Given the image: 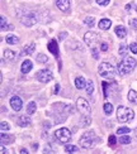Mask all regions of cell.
<instances>
[{
  "instance_id": "obj_1",
  "label": "cell",
  "mask_w": 137,
  "mask_h": 154,
  "mask_svg": "<svg viewBox=\"0 0 137 154\" xmlns=\"http://www.w3.org/2000/svg\"><path fill=\"white\" fill-rule=\"evenodd\" d=\"M137 66V61L133 58V57H126V58H123L119 63L117 68H118V72L125 76V75H128L133 71V68Z\"/></svg>"
},
{
  "instance_id": "obj_2",
  "label": "cell",
  "mask_w": 137,
  "mask_h": 154,
  "mask_svg": "<svg viewBox=\"0 0 137 154\" xmlns=\"http://www.w3.org/2000/svg\"><path fill=\"white\" fill-rule=\"evenodd\" d=\"M98 142V137L94 133V130H88L83 134V137L80 138V145L85 149H90L96 144Z\"/></svg>"
},
{
  "instance_id": "obj_3",
  "label": "cell",
  "mask_w": 137,
  "mask_h": 154,
  "mask_svg": "<svg viewBox=\"0 0 137 154\" xmlns=\"http://www.w3.org/2000/svg\"><path fill=\"white\" fill-rule=\"evenodd\" d=\"M135 116V112L132 109H128L126 106H118L117 109V120L119 123H127V121H131Z\"/></svg>"
},
{
  "instance_id": "obj_4",
  "label": "cell",
  "mask_w": 137,
  "mask_h": 154,
  "mask_svg": "<svg viewBox=\"0 0 137 154\" xmlns=\"http://www.w3.org/2000/svg\"><path fill=\"white\" fill-rule=\"evenodd\" d=\"M98 72H99V75L102 77H104V79H110V77H113L116 75V68L110 65V63L103 62V63H100L99 68H98Z\"/></svg>"
},
{
  "instance_id": "obj_5",
  "label": "cell",
  "mask_w": 137,
  "mask_h": 154,
  "mask_svg": "<svg viewBox=\"0 0 137 154\" xmlns=\"http://www.w3.org/2000/svg\"><path fill=\"white\" fill-rule=\"evenodd\" d=\"M55 137L56 139L58 140V143L61 144H67L70 140H71V137H73V134L71 131L67 129V128H61V129H58L55 131Z\"/></svg>"
},
{
  "instance_id": "obj_6",
  "label": "cell",
  "mask_w": 137,
  "mask_h": 154,
  "mask_svg": "<svg viewBox=\"0 0 137 154\" xmlns=\"http://www.w3.org/2000/svg\"><path fill=\"white\" fill-rule=\"evenodd\" d=\"M76 106H77V110H79L83 115H88L91 112V109H90V105H89V102L88 100H85L84 97H79L76 101Z\"/></svg>"
},
{
  "instance_id": "obj_7",
  "label": "cell",
  "mask_w": 137,
  "mask_h": 154,
  "mask_svg": "<svg viewBox=\"0 0 137 154\" xmlns=\"http://www.w3.org/2000/svg\"><path fill=\"white\" fill-rule=\"evenodd\" d=\"M36 79L40 82L47 83V82H50L52 79H54V76H52V72L50 71V69L44 68V69H41V71H38L36 73Z\"/></svg>"
},
{
  "instance_id": "obj_8",
  "label": "cell",
  "mask_w": 137,
  "mask_h": 154,
  "mask_svg": "<svg viewBox=\"0 0 137 154\" xmlns=\"http://www.w3.org/2000/svg\"><path fill=\"white\" fill-rule=\"evenodd\" d=\"M99 38L100 37L94 32H88V33L84 34V41L89 47H95V43L99 42Z\"/></svg>"
},
{
  "instance_id": "obj_9",
  "label": "cell",
  "mask_w": 137,
  "mask_h": 154,
  "mask_svg": "<svg viewBox=\"0 0 137 154\" xmlns=\"http://www.w3.org/2000/svg\"><path fill=\"white\" fill-rule=\"evenodd\" d=\"M22 23H23V25H25V27H32V25H34L37 23V14L33 11L25 14L22 18Z\"/></svg>"
},
{
  "instance_id": "obj_10",
  "label": "cell",
  "mask_w": 137,
  "mask_h": 154,
  "mask_svg": "<svg viewBox=\"0 0 137 154\" xmlns=\"http://www.w3.org/2000/svg\"><path fill=\"white\" fill-rule=\"evenodd\" d=\"M10 106L14 111H21L22 110V106H23V101L19 96H13L10 99Z\"/></svg>"
},
{
  "instance_id": "obj_11",
  "label": "cell",
  "mask_w": 137,
  "mask_h": 154,
  "mask_svg": "<svg viewBox=\"0 0 137 154\" xmlns=\"http://www.w3.org/2000/svg\"><path fill=\"white\" fill-rule=\"evenodd\" d=\"M47 48H48V51H50V52L54 54V56L58 57V46H57V41H55V39L50 41L48 44H47Z\"/></svg>"
},
{
  "instance_id": "obj_12",
  "label": "cell",
  "mask_w": 137,
  "mask_h": 154,
  "mask_svg": "<svg viewBox=\"0 0 137 154\" xmlns=\"http://www.w3.org/2000/svg\"><path fill=\"white\" fill-rule=\"evenodd\" d=\"M56 5L61 11H69V9H70V0H57Z\"/></svg>"
},
{
  "instance_id": "obj_13",
  "label": "cell",
  "mask_w": 137,
  "mask_h": 154,
  "mask_svg": "<svg viewBox=\"0 0 137 154\" xmlns=\"http://www.w3.org/2000/svg\"><path fill=\"white\" fill-rule=\"evenodd\" d=\"M17 124L19 126H22V128H25V126H28L31 124V119L27 116V115H22V116H19L17 119Z\"/></svg>"
},
{
  "instance_id": "obj_14",
  "label": "cell",
  "mask_w": 137,
  "mask_h": 154,
  "mask_svg": "<svg viewBox=\"0 0 137 154\" xmlns=\"http://www.w3.org/2000/svg\"><path fill=\"white\" fill-rule=\"evenodd\" d=\"M34 48H36V44L34 43H29V44H25L23 47V52L22 56H29L34 52Z\"/></svg>"
},
{
  "instance_id": "obj_15",
  "label": "cell",
  "mask_w": 137,
  "mask_h": 154,
  "mask_svg": "<svg viewBox=\"0 0 137 154\" xmlns=\"http://www.w3.org/2000/svg\"><path fill=\"white\" fill-rule=\"evenodd\" d=\"M116 34L118 35V38H126L127 35V30L123 25H117L116 27Z\"/></svg>"
},
{
  "instance_id": "obj_16",
  "label": "cell",
  "mask_w": 137,
  "mask_h": 154,
  "mask_svg": "<svg viewBox=\"0 0 137 154\" xmlns=\"http://www.w3.org/2000/svg\"><path fill=\"white\" fill-rule=\"evenodd\" d=\"M99 28L100 29H103V30H107V29H109L110 28V25H112V20L110 19H102V20L99 22Z\"/></svg>"
},
{
  "instance_id": "obj_17",
  "label": "cell",
  "mask_w": 137,
  "mask_h": 154,
  "mask_svg": "<svg viewBox=\"0 0 137 154\" xmlns=\"http://www.w3.org/2000/svg\"><path fill=\"white\" fill-rule=\"evenodd\" d=\"M32 61H29V60H25V61H23V63H22V72L23 73H28L31 69H32Z\"/></svg>"
},
{
  "instance_id": "obj_18",
  "label": "cell",
  "mask_w": 137,
  "mask_h": 154,
  "mask_svg": "<svg viewBox=\"0 0 137 154\" xmlns=\"http://www.w3.org/2000/svg\"><path fill=\"white\" fill-rule=\"evenodd\" d=\"M75 86L77 90H81L86 86V81L84 80V77H76L75 79Z\"/></svg>"
},
{
  "instance_id": "obj_19",
  "label": "cell",
  "mask_w": 137,
  "mask_h": 154,
  "mask_svg": "<svg viewBox=\"0 0 137 154\" xmlns=\"http://www.w3.org/2000/svg\"><path fill=\"white\" fill-rule=\"evenodd\" d=\"M15 56H17V53L14 52V51H11V49H6L5 52H4L5 61H13V60L15 58Z\"/></svg>"
},
{
  "instance_id": "obj_20",
  "label": "cell",
  "mask_w": 137,
  "mask_h": 154,
  "mask_svg": "<svg viewBox=\"0 0 137 154\" xmlns=\"http://www.w3.org/2000/svg\"><path fill=\"white\" fill-rule=\"evenodd\" d=\"M127 97H128L129 102H132V104H137V92L135 91V90H129Z\"/></svg>"
},
{
  "instance_id": "obj_21",
  "label": "cell",
  "mask_w": 137,
  "mask_h": 154,
  "mask_svg": "<svg viewBox=\"0 0 137 154\" xmlns=\"http://www.w3.org/2000/svg\"><path fill=\"white\" fill-rule=\"evenodd\" d=\"M5 41H6L8 44H17L19 42V38L17 35H14V34H9V35L5 37Z\"/></svg>"
},
{
  "instance_id": "obj_22",
  "label": "cell",
  "mask_w": 137,
  "mask_h": 154,
  "mask_svg": "<svg viewBox=\"0 0 137 154\" xmlns=\"http://www.w3.org/2000/svg\"><path fill=\"white\" fill-rule=\"evenodd\" d=\"M14 142V138L11 135H6L5 133H2V143L3 144H11Z\"/></svg>"
},
{
  "instance_id": "obj_23",
  "label": "cell",
  "mask_w": 137,
  "mask_h": 154,
  "mask_svg": "<svg viewBox=\"0 0 137 154\" xmlns=\"http://www.w3.org/2000/svg\"><path fill=\"white\" fill-rule=\"evenodd\" d=\"M36 109H37L36 102H34V101H31L29 104L27 105V114H28V115L34 114V112H36Z\"/></svg>"
},
{
  "instance_id": "obj_24",
  "label": "cell",
  "mask_w": 137,
  "mask_h": 154,
  "mask_svg": "<svg viewBox=\"0 0 137 154\" xmlns=\"http://www.w3.org/2000/svg\"><path fill=\"white\" fill-rule=\"evenodd\" d=\"M103 109H104V114L106 115H110L113 112V105L110 104V102H106L104 106H103Z\"/></svg>"
},
{
  "instance_id": "obj_25",
  "label": "cell",
  "mask_w": 137,
  "mask_h": 154,
  "mask_svg": "<svg viewBox=\"0 0 137 154\" xmlns=\"http://www.w3.org/2000/svg\"><path fill=\"white\" fill-rule=\"evenodd\" d=\"M84 23H85L89 28H93V27H94V24H95V18H93V17H88V18L84 19Z\"/></svg>"
},
{
  "instance_id": "obj_26",
  "label": "cell",
  "mask_w": 137,
  "mask_h": 154,
  "mask_svg": "<svg viewBox=\"0 0 137 154\" xmlns=\"http://www.w3.org/2000/svg\"><path fill=\"white\" fill-rule=\"evenodd\" d=\"M86 88V92L89 94V95H91V94H93V91H94V83H93V81H91V80H89L88 82H86V86H85Z\"/></svg>"
},
{
  "instance_id": "obj_27",
  "label": "cell",
  "mask_w": 137,
  "mask_h": 154,
  "mask_svg": "<svg viewBox=\"0 0 137 154\" xmlns=\"http://www.w3.org/2000/svg\"><path fill=\"white\" fill-rule=\"evenodd\" d=\"M65 152H66V153H77V152H79V149H77V146H75V145L67 144L66 146H65Z\"/></svg>"
},
{
  "instance_id": "obj_28",
  "label": "cell",
  "mask_w": 137,
  "mask_h": 154,
  "mask_svg": "<svg viewBox=\"0 0 137 154\" xmlns=\"http://www.w3.org/2000/svg\"><path fill=\"white\" fill-rule=\"evenodd\" d=\"M118 142L121 143V144H129V143H131V138H129V137H127V135H123V137H121L119 139H118Z\"/></svg>"
},
{
  "instance_id": "obj_29",
  "label": "cell",
  "mask_w": 137,
  "mask_h": 154,
  "mask_svg": "<svg viewBox=\"0 0 137 154\" xmlns=\"http://www.w3.org/2000/svg\"><path fill=\"white\" fill-rule=\"evenodd\" d=\"M129 131H131V129H128V128H126V126H122V128H118V129H117V134H118V135H122V134H128Z\"/></svg>"
},
{
  "instance_id": "obj_30",
  "label": "cell",
  "mask_w": 137,
  "mask_h": 154,
  "mask_svg": "<svg viewBox=\"0 0 137 154\" xmlns=\"http://www.w3.org/2000/svg\"><path fill=\"white\" fill-rule=\"evenodd\" d=\"M37 61L40 63H47L48 58H47V56H44V54H37Z\"/></svg>"
},
{
  "instance_id": "obj_31",
  "label": "cell",
  "mask_w": 137,
  "mask_h": 154,
  "mask_svg": "<svg viewBox=\"0 0 137 154\" xmlns=\"http://www.w3.org/2000/svg\"><path fill=\"white\" fill-rule=\"evenodd\" d=\"M129 51H131L133 54H137V43H136V42H133V43L129 44Z\"/></svg>"
},
{
  "instance_id": "obj_32",
  "label": "cell",
  "mask_w": 137,
  "mask_h": 154,
  "mask_svg": "<svg viewBox=\"0 0 137 154\" xmlns=\"http://www.w3.org/2000/svg\"><path fill=\"white\" fill-rule=\"evenodd\" d=\"M0 126H2V130L3 131H8L9 129H10V125L8 124V123H6V121H2V125H0Z\"/></svg>"
},
{
  "instance_id": "obj_33",
  "label": "cell",
  "mask_w": 137,
  "mask_h": 154,
  "mask_svg": "<svg viewBox=\"0 0 137 154\" xmlns=\"http://www.w3.org/2000/svg\"><path fill=\"white\" fill-rule=\"evenodd\" d=\"M108 142H109V145L114 146V145H116V143H117V139H116V137H114V135H110V137H109V140H108Z\"/></svg>"
},
{
  "instance_id": "obj_34",
  "label": "cell",
  "mask_w": 137,
  "mask_h": 154,
  "mask_svg": "<svg viewBox=\"0 0 137 154\" xmlns=\"http://www.w3.org/2000/svg\"><path fill=\"white\" fill-rule=\"evenodd\" d=\"M91 53H93V57L95 60L99 58V53H98V51H96V47H91Z\"/></svg>"
},
{
  "instance_id": "obj_35",
  "label": "cell",
  "mask_w": 137,
  "mask_h": 154,
  "mask_svg": "<svg viewBox=\"0 0 137 154\" xmlns=\"http://www.w3.org/2000/svg\"><path fill=\"white\" fill-rule=\"evenodd\" d=\"M126 52H127V48H126V46H125V44H122V46H121V48H119V54L121 56H126Z\"/></svg>"
},
{
  "instance_id": "obj_36",
  "label": "cell",
  "mask_w": 137,
  "mask_h": 154,
  "mask_svg": "<svg viewBox=\"0 0 137 154\" xmlns=\"http://www.w3.org/2000/svg\"><path fill=\"white\" fill-rule=\"evenodd\" d=\"M129 25H131V28L137 29V19L136 18L135 19H131V20H129Z\"/></svg>"
},
{
  "instance_id": "obj_37",
  "label": "cell",
  "mask_w": 137,
  "mask_h": 154,
  "mask_svg": "<svg viewBox=\"0 0 137 154\" xmlns=\"http://www.w3.org/2000/svg\"><path fill=\"white\" fill-rule=\"evenodd\" d=\"M96 3L99 5H102V6H106V5H108L110 3V0H96Z\"/></svg>"
},
{
  "instance_id": "obj_38",
  "label": "cell",
  "mask_w": 137,
  "mask_h": 154,
  "mask_svg": "<svg viewBox=\"0 0 137 154\" xmlns=\"http://www.w3.org/2000/svg\"><path fill=\"white\" fill-rule=\"evenodd\" d=\"M6 27H8V25H6V19H5V17H3V15H2V29H3V30H5V29H6Z\"/></svg>"
},
{
  "instance_id": "obj_39",
  "label": "cell",
  "mask_w": 137,
  "mask_h": 154,
  "mask_svg": "<svg viewBox=\"0 0 137 154\" xmlns=\"http://www.w3.org/2000/svg\"><path fill=\"white\" fill-rule=\"evenodd\" d=\"M100 49L103 51V52H107V51H108V44H107L106 42H103V43L100 44Z\"/></svg>"
},
{
  "instance_id": "obj_40",
  "label": "cell",
  "mask_w": 137,
  "mask_h": 154,
  "mask_svg": "<svg viewBox=\"0 0 137 154\" xmlns=\"http://www.w3.org/2000/svg\"><path fill=\"white\" fill-rule=\"evenodd\" d=\"M90 123H91V120H90L89 118H86V115H85V120H84V125L86 126V125H89Z\"/></svg>"
},
{
  "instance_id": "obj_41",
  "label": "cell",
  "mask_w": 137,
  "mask_h": 154,
  "mask_svg": "<svg viewBox=\"0 0 137 154\" xmlns=\"http://www.w3.org/2000/svg\"><path fill=\"white\" fill-rule=\"evenodd\" d=\"M103 87H104V96H108V94H107V82H103Z\"/></svg>"
},
{
  "instance_id": "obj_42",
  "label": "cell",
  "mask_w": 137,
  "mask_h": 154,
  "mask_svg": "<svg viewBox=\"0 0 137 154\" xmlns=\"http://www.w3.org/2000/svg\"><path fill=\"white\" fill-rule=\"evenodd\" d=\"M60 91V85H55V90H54V94H58Z\"/></svg>"
},
{
  "instance_id": "obj_43",
  "label": "cell",
  "mask_w": 137,
  "mask_h": 154,
  "mask_svg": "<svg viewBox=\"0 0 137 154\" xmlns=\"http://www.w3.org/2000/svg\"><path fill=\"white\" fill-rule=\"evenodd\" d=\"M66 35H67V33H61V34H60V38H58V39H60V41H64Z\"/></svg>"
},
{
  "instance_id": "obj_44",
  "label": "cell",
  "mask_w": 137,
  "mask_h": 154,
  "mask_svg": "<svg viewBox=\"0 0 137 154\" xmlns=\"http://www.w3.org/2000/svg\"><path fill=\"white\" fill-rule=\"evenodd\" d=\"M0 149H2V153H3V154H4V153H6V149H5L4 144H2V146H0Z\"/></svg>"
},
{
  "instance_id": "obj_45",
  "label": "cell",
  "mask_w": 137,
  "mask_h": 154,
  "mask_svg": "<svg viewBox=\"0 0 137 154\" xmlns=\"http://www.w3.org/2000/svg\"><path fill=\"white\" fill-rule=\"evenodd\" d=\"M126 10H127V11L131 10V4H127V5H126Z\"/></svg>"
},
{
  "instance_id": "obj_46",
  "label": "cell",
  "mask_w": 137,
  "mask_h": 154,
  "mask_svg": "<svg viewBox=\"0 0 137 154\" xmlns=\"http://www.w3.org/2000/svg\"><path fill=\"white\" fill-rule=\"evenodd\" d=\"M21 153H22V154H25V153H28V150H27V149H22Z\"/></svg>"
},
{
  "instance_id": "obj_47",
  "label": "cell",
  "mask_w": 137,
  "mask_h": 154,
  "mask_svg": "<svg viewBox=\"0 0 137 154\" xmlns=\"http://www.w3.org/2000/svg\"><path fill=\"white\" fill-rule=\"evenodd\" d=\"M135 134H136V139H137V128H136V130H135Z\"/></svg>"
},
{
  "instance_id": "obj_48",
  "label": "cell",
  "mask_w": 137,
  "mask_h": 154,
  "mask_svg": "<svg viewBox=\"0 0 137 154\" xmlns=\"http://www.w3.org/2000/svg\"><path fill=\"white\" fill-rule=\"evenodd\" d=\"M136 10H137V5H136Z\"/></svg>"
}]
</instances>
